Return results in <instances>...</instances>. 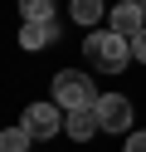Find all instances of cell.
Returning <instances> with one entry per match:
<instances>
[{
  "mask_svg": "<svg viewBox=\"0 0 146 152\" xmlns=\"http://www.w3.org/2000/svg\"><path fill=\"white\" fill-rule=\"evenodd\" d=\"M97 98H102V93L93 88V79H88V74H78V69H63V74H54V103H58L63 113L97 108Z\"/></svg>",
  "mask_w": 146,
  "mask_h": 152,
  "instance_id": "7a4b0ae2",
  "label": "cell"
},
{
  "mask_svg": "<svg viewBox=\"0 0 146 152\" xmlns=\"http://www.w3.org/2000/svg\"><path fill=\"white\" fill-rule=\"evenodd\" d=\"M141 10H146V0H141Z\"/></svg>",
  "mask_w": 146,
  "mask_h": 152,
  "instance_id": "4fadbf2b",
  "label": "cell"
},
{
  "mask_svg": "<svg viewBox=\"0 0 146 152\" xmlns=\"http://www.w3.org/2000/svg\"><path fill=\"white\" fill-rule=\"evenodd\" d=\"M24 20H54V0H19Z\"/></svg>",
  "mask_w": 146,
  "mask_h": 152,
  "instance_id": "30bf717a",
  "label": "cell"
},
{
  "mask_svg": "<svg viewBox=\"0 0 146 152\" xmlns=\"http://www.w3.org/2000/svg\"><path fill=\"white\" fill-rule=\"evenodd\" d=\"M127 152H146V132H132L127 137Z\"/></svg>",
  "mask_w": 146,
  "mask_h": 152,
  "instance_id": "7c38bea8",
  "label": "cell"
},
{
  "mask_svg": "<svg viewBox=\"0 0 146 152\" xmlns=\"http://www.w3.org/2000/svg\"><path fill=\"white\" fill-rule=\"evenodd\" d=\"M83 54H88V64H93V69H102V74H122L127 64H132V39H127V34H117V30H97V34H88V39H83Z\"/></svg>",
  "mask_w": 146,
  "mask_h": 152,
  "instance_id": "6da1fadb",
  "label": "cell"
},
{
  "mask_svg": "<svg viewBox=\"0 0 146 152\" xmlns=\"http://www.w3.org/2000/svg\"><path fill=\"white\" fill-rule=\"evenodd\" d=\"M132 59H136V64H146V30L132 39Z\"/></svg>",
  "mask_w": 146,
  "mask_h": 152,
  "instance_id": "8fae6325",
  "label": "cell"
},
{
  "mask_svg": "<svg viewBox=\"0 0 146 152\" xmlns=\"http://www.w3.org/2000/svg\"><path fill=\"white\" fill-rule=\"evenodd\" d=\"M54 39H58V20H24V30H19V44L24 49H44Z\"/></svg>",
  "mask_w": 146,
  "mask_h": 152,
  "instance_id": "8992f818",
  "label": "cell"
},
{
  "mask_svg": "<svg viewBox=\"0 0 146 152\" xmlns=\"http://www.w3.org/2000/svg\"><path fill=\"white\" fill-rule=\"evenodd\" d=\"M93 113L102 123V132H127L132 128V98H122V93H102Z\"/></svg>",
  "mask_w": 146,
  "mask_h": 152,
  "instance_id": "277c9868",
  "label": "cell"
},
{
  "mask_svg": "<svg viewBox=\"0 0 146 152\" xmlns=\"http://www.w3.org/2000/svg\"><path fill=\"white\" fill-rule=\"evenodd\" d=\"M63 128H68V137H73V142H88L93 132H102V123H97V113H93V108H83V113H68Z\"/></svg>",
  "mask_w": 146,
  "mask_h": 152,
  "instance_id": "52a82bcc",
  "label": "cell"
},
{
  "mask_svg": "<svg viewBox=\"0 0 146 152\" xmlns=\"http://www.w3.org/2000/svg\"><path fill=\"white\" fill-rule=\"evenodd\" d=\"M107 25H112L117 34H127V39H136V34L146 30V10H141V0H122V5L112 10V20H107Z\"/></svg>",
  "mask_w": 146,
  "mask_h": 152,
  "instance_id": "5b68a950",
  "label": "cell"
},
{
  "mask_svg": "<svg viewBox=\"0 0 146 152\" xmlns=\"http://www.w3.org/2000/svg\"><path fill=\"white\" fill-rule=\"evenodd\" d=\"M63 118H68V113L49 98V103H29L24 118H19V128H24L34 142H44V137H58V132H63Z\"/></svg>",
  "mask_w": 146,
  "mask_h": 152,
  "instance_id": "3957f363",
  "label": "cell"
},
{
  "mask_svg": "<svg viewBox=\"0 0 146 152\" xmlns=\"http://www.w3.org/2000/svg\"><path fill=\"white\" fill-rule=\"evenodd\" d=\"M29 142H34V137H29L24 128H5V132H0V152H29Z\"/></svg>",
  "mask_w": 146,
  "mask_h": 152,
  "instance_id": "9c48e42d",
  "label": "cell"
},
{
  "mask_svg": "<svg viewBox=\"0 0 146 152\" xmlns=\"http://www.w3.org/2000/svg\"><path fill=\"white\" fill-rule=\"evenodd\" d=\"M102 10H107L102 0H73V10H68V15H73L78 25H97V20H102Z\"/></svg>",
  "mask_w": 146,
  "mask_h": 152,
  "instance_id": "ba28073f",
  "label": "cell"
}]
</instances>
